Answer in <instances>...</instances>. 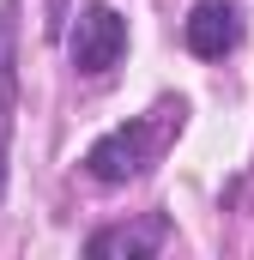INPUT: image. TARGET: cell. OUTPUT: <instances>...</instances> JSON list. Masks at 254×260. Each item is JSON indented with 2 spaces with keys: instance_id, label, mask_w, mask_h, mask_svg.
Returning a JSON list of instances; mask_svg holds the SVG:
<instances>
[{
  "instance_id": "obj_1",
  "label": "cell",
  "mask_w": 254,
  "mask_h": 260,
  "mask_svg": "<svg viewBox=\"0 0 254 260\" xmlns=\"http://www.w3.org/2000/svg\"><path fill=\"white\" fill-rule=\"evenodd\" d=\"M182 115H188L182 97H164V103H151L145 115H133L127 127H109L91 151H85V176L103 182V188H121V182H133V176H145V170L164 157V145L176 139Z\"/></svg>"
},
{
  "instance_id": "obj_2",
  "label": "cell",
  "mask_w": 254,
  "mask_h": 260,
  "mask_svg": "<svg viewBox=\"0 0 254 260\" xmlns=\"http://www.w3.org/2000/svg\"><path fill=\"white\" fill-rule=\"evenodd\" d=\"M73 67L79 73H109V67L127 55V18L109 6V0H97V6H85L79 12V24H73Z\"/></svg>"
},
{
  "instance_id": "obj_3",
  "label": "cell",
  "mask_w": 254,
  "mask_h": 260,
  "mask_svg": "<svg viewBox=\"0 0 254 260\" xmlns=\"http://www.w3.org/2000/svg\"><path fill=\"white\" fill-rule=\"evenodd\" d=\"M182 37H188V49L200 61H224L242 43V6L236 0H200L188 12V24H182Z\"/></svg>"
},
{
  "instance_id": "obj_4",
  "label": "cell",
  "mask_w": 254,
  "mask_h": 260,
  "mask_svg": "<svg viewBox=\"0 0 254 260\" xmlns=\"http://www.w3.org/2000/svg\"><path fill=\"white\" fill-rule=\"evenodd\" d=\"M164 248H170V218L164 212H145L133 224H109L85 242L91 260H139V254H164Z\"/></svg>"
},
{
  "instance_id": "obj_5",
  "label": "cell",
  "mask_w": 254,
  "mask_h": 260,
  "mask_svg": "<svg viewBox=\"0 0 254 260\" xmlns=\"http://www.w3.org/2000/svg\"><path fill=\"white\" fill-rule=\"evenodd\" d=\"M18 0H0V188H6V145L18 115Z\"/></svg>"
},
{
  "instance_id": "obj_6",
  "label": "cell",
  "mask_w": 254,
  "mask_h": 260,
  "mask_svg": "<svg viewBox=\"0 0 254 260\" xmlns=\"http://www.w3.org/2000/svg\"><path fill=\"white\" fill-rule=\"evenodd\" d=\"M49 12H55V18H49V30H61V18H67V0H49Z\"/></svg>"
}]
</instances>
